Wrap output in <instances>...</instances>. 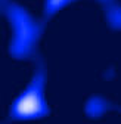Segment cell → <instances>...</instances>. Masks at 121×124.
<instances>
[{
	"label": "cell",
	"mask_w": 121,
	"mask_h": 124,
	"mask_svg": "<svg viewBox=\"0 0 121 124\" xmlns=\"http://www.w3.org/2000/svg\"><path fill=\"white\" fill-rule=\"evenodd\" d=\"M3 12L12 25L13 33L10 55L16 59H27L33 56L41 34V27L24 8L13 2L3 0Z\"/></svg>",
	"instance_id": "6da1fadb"
},
{
	"label": "cell",
	"mask_w": 121,
	"mask_h": 124,
	"mask_svg": "<svg viewBox=\"0 0 121 124\" xmlns=\"http://www.w3.org/2000/svg\"><path fill=\"white\" fill-rule=\"evenodd\" d=\"M72 2H75V0H46L44 2V18L46 19L52 18L58 10L64 9L67 5Z\"/></svg>",
	"instance_id": "277c9868"
},
{
	"label": "cell",
	"mask_w": 121,
	"mask_h": 124,
	"mask_svg": "<svg viewBox=\"0 0 121 124\" xmlns=\"http://www.w3.org/2000/svg\"><path fill=\"white\" fill-rule=\"evenodd\" d=\"M46 72L44 67L38 64L28 86L21 92L10 106V117L13 120H36L49 114V106L44 96Z\"/></svg>",
	"instance_id": "7a4b0ae2"
},
{
	"label": "cell",
	"mask_w": 121,
	"mask_h": 124,
	"mask_svg": "<svg viewBox=\"0 0 121 124\" xmlns=\"http://www.w3.org/2000/svg\"><path fill=\"white\" fill-rule=\"evenodd\" d=\"M108 13V19L114 28H121V8L117 6L115 0H99Z\"/></svg>",
	"instance_id": "3957f363"
}]
</instances>
